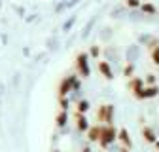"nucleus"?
Listing matches in <instances>:
<instances>
[{
	"instance_id": "f257e3e1",
	"label": "nucleus",
	"mask_w": 159,
	"mask_h": 152,
	"mask_svg": "<svg viewBox=\"0 0 159 152\" xmlns=\"http://www.w3.org/2000/svg\"><path fill=\"white\" fill-rule=\"evenodd\" d=\"M116 139H117V131L114 126H101V141H98V145L102 148H108Z\"/></svg>"
},
{
	"instance_id": "f03ea898",
	"label": "nucleus",
	"mask_w": 159,
	"mask_h": 152,
	"mask_svg": "<svg viewBox=\"0 0 159 152\" xmlns=\"http://www.w3.org/2000/svg\"><path fill=\"white\" fill-rule=\"evenodd\" d=\"M97 118L98 122H104V126H112V120H114V107L112 105H104L98 108L97 112Z\"/></svg>"
},
{
	"instance_id": "7ed1b4c3",
	"label": "nucleus",
	"mask_w": 159,
	"mask_h": 152,
	"mask_svg": "<svg viewBox=\"0 0 159 152\" xmlns=\"http://www.w3.org/2000/svg\"><path fill=\"white\" fill-rule=\"evenodd\" d=\"M159 95V88L157 86H146L142 91H138L134 97L136 99H152V97H157Z\"/></svg>"
},
{
	"instance_id": "20e7f679",
	"label": "nucleus",
	"mask_w": 159,
	"mask_h": 152,
	"mask_svg": "<svg viewBox=\"0 0 159 152\" xmlns=\"http://www.w3.org/2000/svg\"><path fill=\"white\" fill-rule=\"evenodd\" d=\"M78 70L84 76H89V67H87V55H78Z\"/></svg>"
},
{
	"instance_id": "39448f33",
	"label": "nucleus",
	"mask_w": 159,
	"mask_h": 152,
	"mask_svg": "<svg viewBox=\"0 0 159 152\" xmlns=\"http://www.w3.org/2000/svg\"><path fill=\"white\" fill-rule=\"evenodd\" d=\"M117 139L121 141V145H123L125 148H131V146H133L131 137H129V131H127V129H119V131H117Z\"/></svg>"
},
{
	"instance_id": "423d86ee",
	"label": "nucleus",
	"mask_w": 159,
	"mask_h": 152,
	"mask_svg": "<svg viewBox=\"0 0 159 152\" xmlns=\"http://www.w3.org/2000/svg\"><path fill=\"white\" fill-rule=\"evenodd\" d=\"M142 137H144V141L146 143H157V137H155V131L152 129V127H142Z\"/></svg>"
},
{
	"instance_id": "0eeeda50",
	"label": "nucleus",
	"mask_w": 159,
	"mask_h": 152,
	"mask_svg": "<svg viewBox=\"0 0 159 152\" xmlns=\"http://www.w3.org/2000/svg\"><path fill=\"white\" fill-rule=\"evenodd\" d=\"M98 70L104 74V78H108V80L114 78V72H112V69H110V65H108L106 61H101V63H98Z\"/></svg>"
},
{
	"instance_id": "6e6552de",
	"label": "nucleus",
	"mask_w": 159,
	"mask_h": 152,
	"mask_svg": "<svg viewBox=\"0 0 159 152\" xmlns=\"http://www.w3.org/2000/svg\"><path fill=\"white\" fill-rule=\"evenodd\" d=\"M129 86H131V89H133V93H134V95H136L138 91H142V89L146 88V86H144V80H140V78H133Z\"/></svg>"
},
{
	"instance_id": "1a4fd4ad",
	"label": "nucleus",
	"mask_w": 159,
	"mask_h": 152,
	"mask_svg": "<svg viewBox=\"0 0 159 152\" xmlns=\"http://www.w3.org/2000/svg\"><path fill=\"white\" fill-rule=\"evenodd\" d=\"M89 141H101V126H95L89 129Z\"/></svg>"
},
{
	"instance_id": "9d476101",
	"label": "nucleus",
	"mask_w": 159,
	"mask_h": 152,
	"mask_svg": "<svg viewBox=\"0 0 159 152\" xmlns=\"http://www.w3.org/2000/svg\"><path fill=\"white\" fill-rule=\"evenodd\" d=\"M89 126H87V120L85 118H82V114H78V129L80 131H85Z\"/></svg>"
},
{
	"instance_id": "9b49d317",
	"label": "nucleus",
	"mask_w": 159,
	"mask_h": 152,
	"mask_svg": "<svg viewBox=\"0 0 159 152\" xmlns=\"http://www.w3.org/2000/svg\"><path fill=\"white\" fill-rule=\"evenodd\" d=\"M152 59H153L155 65H159V46H155V48L152 50Z\"/></svg>"
},
{
	"instance_id": "f8f14e48",
	"label": "nucleus",
	"mask_w": 159,
	"mask_h": 152,
	"mask_svg": "<svg viewBox=\"0 0 159 152\" xmlns=\"http://www.w3.org/2000/svg\"><path fill=\"white\" fill-rule=\"evenodd\" d=\"M87 108H89V103H87V101H80V103H78V112H80V114L85 112Z\"/></svg>"
},
{
	"instance_id": "ddd939ff",
	"label": "nucleus",
	"mask_w": 159,
	"mask_h": 152,
	"mask_svg": "<svg viewBox=\"0 0 159 152\" xmlns=\"http://www.w3.org/2000/svg\"><path fill=\"white\" fill-rule=\"evenodd\" d=\"M142 12H146V13H155L157 10H155L153 4H142Z\"/></svg>"
},
{
	"instance_id": "4468645a",
	"label": "nucleus",
	"mask_w": 159,
	"mask_h": 152,
	"mask_svg": "<svg viewBox=\"0 0 159 152\" xmlns=\"http://www.w3.org/2000/svg\"><path fill=\"white\" fill-rule=\"evenodd\" d=\"M57 124H59V126H65V124H66V112H61V114L57 116Z\"/></svg>"
},
{
	"instance_id": "2eb2a0df",
	"label": "nucleus",
	"mask_w": 159,
	"mask_h": 152,
	"mask_svg": "<svg viewBox=\"0 0 159 152\" xmlns=\"http://www.w3.org/2000/svg\"><path fill=\"white\" fill-rule=\"evenodd\" d=\"M146 84H148V86H155V76H153V74H148Z\"/></svg>"
},
{
	"instance_id": "dca6fc26",
	"label": "nucleus",
	"mask_w": 159,
	"mask_h": 152,
	"mask_svg": "<svg viewBox=\"0 0 159 152\" xmlns=\"http://www.w3.org/2000/svg\"><path fill=\"white\" fill-rule=\"evenodd\" d=\"M133 72H134V67H133V65L125 67V76H127V78H129V76H133Z\"/></svg>"
},
{
	"instance_id": "f3484780",
	"label": "nucleus",
	"mask_w": 159,
	"mask_h": 152,
	"mask_svg": "<svg viewBox=\"0 0 159 152\" xmlns=\"http://www.w3.org/2000/svg\"><path fill=\"white\" fill-rule=\"evenodd\" d=\"M127 4H129L131 8H136V6H140V2H138V0H127Z\"/></svg>"
},
{
	"instance_id": "a211bd4d",
	"label": "nucleus",
	"mask_w": 159,
	"mask_h": 152,
	"mask_svg": "<svg viewBox=\"0 0 159 152\" xmlns=\"http://www.w3.org/2000/svg\"><path fill=\"white\" fill-rule=\"evenodd\" d=\"M82 152H91V150H89V146H85V148H84Z\"/></svg>"
},
{
	"instance_id": "6ab92c4d",
	"label": "nucleus",
	"mask_w": 159,
	"mask_h": 152,
	"mask_svg": "<svg viewBox=\"0 0 159 152\" xmlns=\"http://www.w3.org/2000/svg\"><path fill=\"white\" fill-rule=\"evenodd\" d=\"M155 146H157V150H159V141H157V143H155Z\"/></svg>"
},
{
	"instance_id": "aec40b11",
	"label": "nucleus",
	"mask_w": 159,
	"mask_h": 152,
	"mask_svg": "<svg viewBox=\"0 0 159 152\" xmlns=\"http://www.w3.org/2000/svg\"><path fill=\"white\" fill-rule=\"evenodd\" d=\"M121 152H129V150H127V148H123V150H121Z\"/></svg>"
}]
</instances>
